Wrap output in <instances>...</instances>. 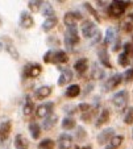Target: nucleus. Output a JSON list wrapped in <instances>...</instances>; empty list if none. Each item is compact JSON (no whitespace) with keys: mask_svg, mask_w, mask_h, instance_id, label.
Returning <instances> with one entry per match:
<instances>
[{"mask_svg":"<svg viewBox=\"0 0 133 149\" xmlns=\"http://www.w3.org/2000/svg\"><path fill=\"white\" fill-rule=\"evenodd\" d=\"M130 6V1H112L108 8V13L112 17H120L125 12L127 7Z\"/></svg>","mask_w":133,"mask_h":149,"instance_id":"nucleus-1","label":"nucleus"},{"mask_svg":"<svg viewBox=\"0 0 133 149\" xmlns=\"http://www.w3.org/2000/svg\"><path fill=\"white\" fill-rule=\"evenodd\" d=\"M65 44H66V46H67L70 50L75 45H78V44H79L78 31H77V28H75V26H70V28H67V31H66V33H65Z\"/></svg>","mask_w":133,"mask_h":149,"instance_id":"nucleus-2","label":"nucleus"},{"mask_svg":"<svg viewBox=\"0 0 133 149\" xmlns=\"http://www.w3.org/2000/svg\"><path fill=\"white\" fill-rule=\"evenodd\" d=\"M128 99H129L128 91L127 90H121V91H119V93H116L115 95H113L112 102H113V104H115V107H116L117 110L123 111L125 107H127Z\"/></svg>","mask_w":133,"mask_h":149,"instance_id":"nucleus-3","label":"nucleus"},{"mask_svg":"<svg viewBox=\"0 0 133 149\" xmlns=\"http://www.w3.org/2000/svg\"><path fill=\"white\" fill-rule=\"evenodd\" d=\"M53 107H54V104L51 103V102H46V103L41 104L40 107H37V110H36V115H37V118H40V119L48 118L49 115H51Z\"/></svg>","mask_w":133,"mask_h":149,"instance_id":"nucleus-4","label":"nucleus"},{"mask_svg":"<svg viewBox=\"0 0 133 149\" xmlns=\"http://www.w3.org/2000/svg\"><path fill=\"white\" fill-rule=\"evenodd\" d=\"M41 71H42V69H41V66L38 63H29L24 69V75L26 78H36V77H38L41 74Z\"/></svg>","mask_w":133,"mask_h":149,"instance_id":"nucleus-5","label":"nucleus"},{"mask_svg":"<svg viewBox=\"0 0 133 149\" xmlns=\"http://www.w3.org/2000/svg\"><path fill=\"white\" fill-rule=\"evenodd\" d=\"M121 81H123V75H121V74H115V75H112L104 83V88H103V90H104L105 93H107V91L113 90V88L117 87V86L121 83Z\"/></svg>","mask_w":133,"mask_h":149,"instance_id":"nucleus-6","label":"nucleus"},{"mask_svg":"<svg viewBox=\"0 0 133 149\" xmlns=\"http://www.w3.org/2000/svg\"><path fill=\"white\" fill-rule=\"evenodd\" d=\"M98 31H99V29L96 28V25L94 23H91V21H86L82 25V33L86 38H92V37L98 33Z\"/></svg>","mask_w":133,"mask_h":149,"instance_id":"nucleus-7","label":"nucleus"},{"mask_svg":"<svg viewBox=\"0 0 133 149\" xmlns=\"http://www.w3.org/2000/svg\"><path fill=\"white\" fill-rule=\"evenodd\" d=\"M79 20H82V15L78 13V12H67V13L65 15V17H63V21H65V24L67 25V28L75 26V24H77Z\"/></svg>","mask_w":133,"mask_h":149,"instance_id":"nucleus-8","label":"nucleus"},{"mask_svg":"<svg viewBox=\"0 0 133 149\" xmlns=\"http://www.w3.org/2000/svg\"><path fill=\"white\" fill-rule=\"evenodd\" d=\"M115 136V130L112 128H107V130H103L102 132L98 136V143L99 144H105L108 141H111V139Z\"/></svg>","mask_w":133,"mask_h":149,"instance_id":"nucleus-9","label":"nucleus"},{"mask_svg":"<svg viewBox=\"0 0 133 149\" xmlns=\"http://www.w3.org/2000/svg\"><path fill=\"white\" fill-rule=\"evenodd\" d=\"M34 24V20L33 17L30 16V13L28 12H23L20 15V26L24 29H28V28H32Z\"/></svg>","mask_w":133,"mask_h":149,"instance_id":"nucleus-10","label":"nucleus"},{"mask_svg":"<svg viewBox=\"0 0 133 149\" xmlns=\"http://www.w3.org/2000/svg\"><path fill=\"white\" fill-rule=\"evenodd\" d=\"M9 133H11V121L6 120L0 124V143L6 141L8 139Z\"/></svg>","mask_w":133,"mask_h":149,"instance_id":"nucleus-11","label":"nucleus"},{"mask_svg":"<svg viewBox=\"0 0 133 149\" xmlns=\"http://www.w3.org/2000/svg\"><path fill=\"white\" fill-rule=\"evenodd\" d=\"M58 146L61 149H70L73 146V137L67 133H62L58 140Z\"/></svg>","mask_w":133,"mask_h":149,"instance_id":"nucleus-12","label":"nucleus"},{"mask_svg":"<svg viewBox=\"0 0 133 149\" xmlns=\"http://www.w3.org/2000/svg\"><path fill=\"white\" fill-rule=\"evenodd\" d=\"M67 61H69L67 53H65L63 50L53 52V54H51V62L53 63H65Z\"/></svg>","mask_w":133,"mask_h":149,"instance_id":"nucleus-13","label":"nucleus"},{"mask_svg":"<svg viewBox=\"0 0 133 149\" xmlns=\"http://www.w3.org/2000/svg\"><path fill=\"white\" fill-rule=\"evenodd\" d=\"M71 79H73V71H71V69L66 68V69H63L62 73H61V77H60V79H58V84L63 86V84L71 82Z\"/></svg>","mask_w":133,"mask_h":149,"instance_id":"nucleus-14","label":"nucleus"},{"mask_svg":"<svg viewBox=\"0 0 133 149\" xmlns=\"http://www.w3.org/2000/svg\"><path fill=\"white\" fill-rule=\"evenodd\" d=\"M15 148L16 149H29V144L23 135H16L15 137Z\"/></svg>","mask_w":133,"mask_h":149,"instance_id":"nucleus-15","label":"nucleus"},{"mask_svg":"<svg viewBox=\"0 0 133 149\" xmlns=\"http://www.w3.org/2000/svg\"><path fill=\"white\" fill-rule=\"evenodd\" d=\"M75 70H77L78 74H85L86 70L88 69V61L86 58H82V59H78L75 62V65H74Z\"/></svg>","mask_w":133,"mask_h":149,"instance_id":"nucleus-16","label":"nucleus"},{"mask_svg":"<svg viewBox=\"0 0 133 149\" xmlns=\"http://www.w3.org/2000/svg\"><path fill=\"white\" fill-rule=\"evenodd\" d=\"M34 94H36L37 99H45L51 94V87H49V86H42V87L37 88Z\"/></svg>","mask_w":133,"mask_h":149,"instance_id":"nucleus-17","label":"nucleus"},{"mask_svg":"<svg viewBox=\"0 0 133 149\" xmlns=\"http://www.w3.org/2000/svg\"><path fill=\"white\" fill-rule=\"evenodd\" d=\"M108 120H109V111L107 110V108H103L102 113L99 115V118H98L96 123H95V125L96 127H102L103 124L108 123Z\"/></svg>","mask_w":133,"mask_h":149,"instance_id":"nucleus-18","label":"nucleus"},{"mask_svg":"<svg viewBox=\"0 0 133 149\" xmlns=\"http://www.w3.org/2000/svg\"><path fill=\"white\" fill-rule=\"evenodd\" d=\"M57 115H49L48 118H45L44 119V121H42V127L45 128L46 131H49V130H51L54 127V124L57 123Z\"/></svg>","mask_w":133,"mask_h":149,"instance_id":"nucleus-19","label":"nucleus"},{"mask_svg":"<svg viewBox=\"0 0 133 149\" xmlns=\"http://www.w3.org/2000/svg\"><path fill=\"white\" fill-rule=\"evenodd\" d=\"M123 140H124V137H123V136H113V137L111 139L109 144H108L104 149H117L120 145H121Z\"/></svg>","mask_w":133,"mask_h":149,"instance_id":"nucleus-20","label":"nucleus"},{"mask_svg":"<svg viewBox=\"0 0 133 149\" xmlns=\"http://www.w3.org/2000/svg\"><path fill=\"white\" fill-rule=\"evenodd\" d=\"M99 59L100 62L103 63V66H105V68H112V65H111V61H109V56H108L107 50L105 49H102V50H99Z\"/></svg>","mask_w":133,"mask_h":149,"instance_id":"nucleus-21","label":"nucleus"},{"mask_svg":"<svg viewBox=\"0 0 133 149\" xmlns=\"http://www.w3.org/2000/svg\"><path fill=\"white\" fill-rule=\"evenodd\" d=\"M79 94H80V87L78 84H71V86L67 87V90H66V95H67L69 98H75V96H78Z\"/></svg>","mask_w":133,"mask_h":149,"instance_id":"nucleus-22","label":"nucleus"},{"mask_svg":"<svg viewBox=\"0 0 133 149\" xmlns=\"http://www.w3.org/2000/svg\"><path fill=\"white\" fill-rule=\"evenodd\" d=\"M57 23H58V19H57V17L46 19L45 21H44V24H42V29L44 31H50V29H53L54 26L57 25Z\"/></svg>","mask_w":133,"mask_h":149,"instance_id":"nucleus-23","label":"nucleus"},{"mask_svg":"<svg viewBox=\"0 0 133 149\" xmlns=\"http://www.w3.org/2000/svg\"><path fill=\"white\" fill-rule=\"evenodd\" d=\"M29 131H30V135L33 139H38L40 137V133H41V130H40V125L36 123V121H32L29 124Z\"/></svg>","mask_w":133,"mask_h":149,"instance_id":"nucleus-24","label":"nucleus"},{"mask_svg":"<svg viewBox=\"0 0 133 149\" xmlns=\"http://www.w3.org/2000/svg\"><path fill=\"white\" fill-rule=\"evenodd\" d=\"M33 108H34V106H33V102H32L30 96H26L25 103H24V108H23L24 115H30L33 112Z\"/></svg>","mask_w":133,"mask_h":149,"instance_id":"nucleus-25","label":"nucleus"},{"mask_svg":"<svg viewBox=\"0 0 133 149\" xmlns=\"http://www.w3.org/2000/svg\"><path fill=\"white\" fill-rule=\"evenodd\" d=\"M116 38V31L113 28H108L107 33H105V38H104V44L105 45H109L111 42H113V40Z\"/></svg>","mask_w":133,"mask_h":149,"instance_id":"nucleus-26","label":"nucleus"},{"mask_svg":"<svg viewBox=\"0 0 133 149\" xmlns=\"http://www.w3.org/2000/svg\"><path fill=\"white\" fill-rule=\"evenodd\" d=\"M91 77H92V79H102L103 77H104V70H103L100 66L95 65L92 68V73H91Z\"/></svg>","mask_w":133,"mask_h":149,"instance_id":"nucleus-27","label":"nucleus"},{"mask_svg":"<svg viewBox=\"0 0 133 149\" xmlns=\"http://www.w3.org/2000/svg\"><path fill=\"white\" fill-rule=\"evenodd\" d=\"M62 127H63V130H73L74 127H75V120L73 118H70V116H66L62 121Z\"/></svg>","mask_w":133,"mask_h":149,"instance_id":"nucleus-28","label":"nucleus"},{"mask_svg":"<svg viewBox=\"0 0 133 149\" xmlns=\"http://www.w3.org/2000/svg\"><path fill=\"white\" fill-rule=\"evenodd\" d=\"M54 141L51 140V139H45V140H42L40 143V145H38V149H54Z\"/></svg>","mask_w":133,"mask_h":149,"instance_id":"nucleus-29","label":"nucleus"},{"mask_svg":"<svg viewBox=\"0 0 133 149\" xmlns=\"http://www.w3.org/2000/svg\"><path fill=\"white\" fill-rule=\"evenodd\" d=\"M123 29H124L125 32H128V33H129V32L133 29V13L129 15V16H128V19L125 20L124 23H123Z\"/></svg>","mask_w":133,"mask_h":149,"instance_id":"nucleus-30","label":"nucleus"},{"mask_svg":"<svg viewBox=\"0 0 133 149\" xmlns=\"http://www.w3.org/2000/svg\"><path fill=\"white\" fill-rule=\"evenodd\" d=\"M42 15L44 16H48V19L54 17V9L51 8L50 4H48V3L42 4Z\"/></svg>","mask_w":133,"mask_h":149,"instance_id":"nucleus-31","label":"nucleus"},{"mask_svg":"<svg viewBox=\"0 0 133 149\" xmlns=\"http://www.w3.org/2000/svg\"><path fill=\"white\" fill-rule=\"evenodd\" d=\"M132 62L133 61L127 56V54L124 53V52H123V53L119 56V63H120V66H128V65H130Z\"/></svg>","mask_w":133,"mask_h":149,"instance_id":"nucleus-32","label":"nucleus"},{"mask_svg":"<svg viewBox=\"0 0 133 149\" xmlns=\"http://www.w3.org/2000/svg\"><path fill=\"white\" fill-rule=\"evenodd\" d=\"M42 3H44V1H40V0H37V1H29V3H28L29 9H30L32 12H37L38 9L41 8Z\"/></svg>","mask_w":133,"mask_h":149,"instance_id":"nucleus-33","label":"nucleus"},{"mask_svg":"<svg viewBox=\"0 0 133 149\" xmlns=\"http://www.w3.org/2000/svg\"><path fill=\"white\" fill-rule=\"evenodd\" d=\"M6 48H7V50L9 52V54H11V57H12V58H15V59H19V53H17V50L13 48V45H12L11 42H9V44H7V45H6Z\"/></svg>","mask_w":133,"mask_h":149,"instance_id":"nucleus-34","label":"nucleus"},{"mask_svg":"<svg viewBox=\"0 0 133 149\" xmlns=\"http://www.w3.org/2000/svg\"><path fill=\"white\" fill-rule=\"evenodd\" d=\"M124 123L125 124H132L133 123V107H130L129 110L127 111L124 116Z\"/></svg>","mask_w":133,"mask_h":149,"instance_id":"nucleus-35","label":"nucleus"},{"mask_svg":"<svg viewBox=\"0 0 133 149\" xmlns=\"http://www.w3.org/2000/svg\"><path fill=\"white\" fill-rule=\"evenodd\" d=\"M124 53L133 61V45H132V44H129V42H128V44H125V45H124Z\"/></svg>","mask_w":133,"mask_h":149,"instance_id":"nucleus-36","label":"nucleus"},{"mask_svg":"<svg viewBox=\"0 0 133 149\" xmlns=\"http://www.w3.org/2000/svg\"><path fill=\"white\" fill-rule=\"evenodd\" d=\"M75 135H77L78 140H79V141H83V140L86 139V131L83 130L82 127H78V130H77V132H75Z\"/></svg>","mask_w":133,"mask_h":149,"instance_id":"nucleus-37","label":"nucleus"},{"mask_svg":"<svg viewBox=\"0 0 133 149\" xmlns=\"http://www.w3.org/2000/svg\"><path fill=\"white\" fill-rule=\"evenodd\" d=\"M124 79L127 82H130V81H133V68H130V69H128L127 71H125V74L124 75Z\"/></svg>","mask_w":133,"mask_h":149,"instance_id":"nucleus-38","label":"nucleus"},{"mask_svg":"<svg viewBox=\"0 0 133 149\" xmlns=\"http://www.w3.org/2000/svg\"><path fill=\"white\" fill-rule=\"evenodd\" d=\"M78 108H79V110L82 111V112H85V113H86V112H88V111H90L92 107H91L90 104H87V103H80L79 106H78Z\"/></svg>","mask_w":133,"mask_h":149,"instance_id":"nucleus-39","label":"nucleus"},{"mask_svg":"<svg viewBox=\"0 0 133 149\" xmlns=\"http://www.w3.org/2000/svg\"><path fill=\"white\" fill-rule=\"evenodd\" d=\"M100 38H102V33H100V31H98V33L95 34V36L92 37V41H91V44H92V45H95V44H98V42L100 41Z\"/></svg>","mask_w":133,"mask_h":149,"instance_id":"nucleus-40","label":"nucleus"},{"mask_svg":"<svg viewBox=\"0 0 133 149\" xmlns=\"http://www.w3.org/2000/svg\"><path fill=\"white\" fill-rule=\"evenodd\" d=\"M77 108L78 107H74V106H66V107L63 108V111H65L66 113H75L77 112Z\"/></svg>","mask_w":133,"mask_h":149,"instance_id":"nucleus-41","label":"nucleus"},{"mask_svg":"<svg viewBox=\"0 0 133 149\" xmlns=\"http://www.w3.org/2000/svg\"><path fill=\"white\" fill-rule=\"evenodd\" d=\"M85 7H86V8H87V9H90V11H91V13L94 15V17H95V19L98 20V21H100V17L98 16V13H96V12H95V9H92V7H91L90 4H86Z\"/></svg>","mask_w":133,"mask_h":149,"instance_id":"nucleus-42","label":"nucleus"},{"mask_svg":"<svg viewBox=\"0 0 133 149\" xmlns=\"http://www.w3.org/2000/svg\"><path fill=\"white\" fill-rule=\"evenodd\" d=\"M51 54H53V50H49L48 53H45V56H44V61L45 62H51Z\"/></svg>","mask_w":133,"mask_h":149,"instance_id":"nucleus-43","label":"nucleus"},{"mask_svg":"<svg viewBox=\"0 0 133 149\" xmlns=\"http://www.w3.org/2000/svg\"><path fill=\"white\" fill-rule=\"evenodd\" d=\"M119 48H120V40L117 38L116 42H115V46L112 48V50H113V52H117V50H119Z\"/></svg>","mask_w":133,"mask_h":149,"instance_id":"nucleus-44","label":"nucleus"},{"mask_svg":"<svg viewBox=\"0 0 133 149\" xmlns=\"http://www.w3.org/2000/svg\"><path fill=\"white\" fill-rule=\"evenodd\" d=\"M92 87H94V86H92V84H88V86H87V88H86V91H85V94H88V93H90V91L91 90H92Z\"/></svg>","mask_w":133,"mask_h":149,"instance_id":"nucleus-45","label":"nucleus"},{"mask_svg":"<svg viewBox=\"0 0 133 149\" xmlns=\"http://www.w3.org/2000/svg\"><path fill=\"white\" fill-rule=\"evenodd\" d=\"M3 48H4V45H3V44H1V42H0V52L3 50Z\"/></svg>","mask_w":133,"mask_h":149,"instance_id":"nucleus-46","label":"nucleus"},{"mask_svg":"<svg viewBox=\"0 0 133 149\" xmlns=\"http://www.w3.org/2000/svg\"><path fill=\"white\" fill-rule=\"evenodd\" d=\"M82 149H92L91 146H85V148H82Z\"/></svg>","mask_w":133,"mask_h":149,"instance_id":"nucleus-47","label":"nucleus"},{"mask_svg":"<svg viewBox=\"0 0 133 149\" xmlns=\"http://www.w3.org/2000/svg\"><path fill=\"white\" fill-rule=\"evenodd\" d=\"M132 137H133V131H132Z\"/></svg>","mask_w":133,"mask_h":149,"instance_id":"nucleus-48","label":"nucleus"}]
</instances>
